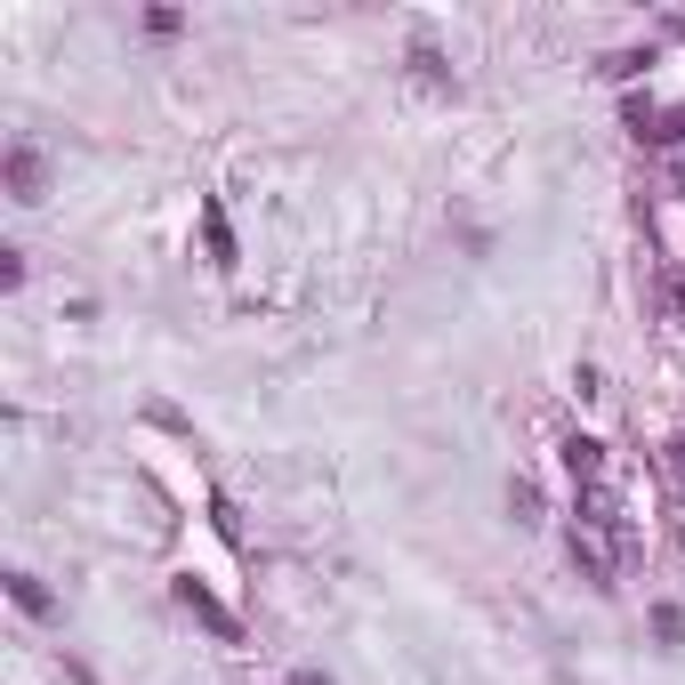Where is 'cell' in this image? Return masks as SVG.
Here are the masks:
<instances>
[{
	"instance_id": "8",
	"label": "cell",
	"mask_w": 685,
	"mask_h": 685,
	"mask_svg": "<svg viewBox=\"0 0 685 685\" xmlns=\"http://www.w3.org/2000/svg\"><path fill=\"white\" fill-rule=\"evenodd\" d=\"M508 508H517V525H532V517H540V492L525 485V476H517V485H508Z\"/></svg>"
},
{
	"instance_id": "5",
	"label": "cell",
	"mask_w": 685,
	"mask_h": 685,
	"mask_svg": "<svg viewBox=\"0 0 685 685\" xmlns=\"http://www.w3.org/2000/svg\"><path fill=\"white\" fill-rule=\"evenodd\" d=\"M9 597H17V613H32V622H49V589H41V580H32V573H9Z\"/></svg>"
},
{
	"instance_id": "9",
	"label": "cell",
	"mask_w": 685,
	"mask_h": 685,
	"mask_svg": "<svg viewBox=\"0 0 685 685\" xmlns=\"http://www.w3.org/2000/svg\"><path fill=\"white\" fill-rule=\"evenodd\" d=\"M411 65H420V81H452V74H443V57H436L428 41H420V49H411Z\"/></svg>"
},
{
	"instance_id": "2",
	"label": "cell",
	"mask_w": 685,
	"mask_h": 685,
	"mask_svg": "<svg viewBox=\"0 0 685 685\" xmlns=\"http://www.w3.org/2000/svg\"><path fill=\"white\" fill-rule=\"evenodd\" d=\"M613 532H597V525H573V565L597 580V589H613V548H605Z\"/></svg>"
},
{
	"instance_id": "4",
	"label": "cell",
	"mask_w": 685,
	"mask_h": 685,
	"mask_svg": "<svg viewBox=\"0 0 685 685\" xmlns=\"http://www.w3.org/2000/svg\"><path fill=\"white\" fill-rule=\"evenodd\" d=\"M41 186H49V162L32 154V146H9V194L17 202H41Z\"/></svg>"
},
{
	"instance_id": "6",
	"label": "cell",
	"mask_w": 685,
	"mask_h": 685,
	"mask_svg": "<svg viewBox=\"0 0 685 685\" xmlns=\"http://www.w3.org/2000/svg\"><path fill=\"white\" fill-rule=\"evenodd\" d=\"M202 234H211V258L226 266V258H234V234H226V211H218V202L202 211Z\"/></svg>"
},
{
	"instance_id": "7",
	"label": "cell",
	"mask_w": 685,
	"mask_h": 685,
	"mask_svg": "<svg viewBox=\"0 0 685 685\" xmlns=\"http://www.w3.org/2000/svg\"><path fill=\"white\" fill-rule=\"evenodd\" d=\"M654 637H662V645L685 637V605H654Z\"/></svg>"
},
{
	"instance_id": "3",
	"label": "cell",
	"mask_w": 685,
	"mask_h": 685,
	"mask_svg": "<svg viewBox=\"0 0 685 685\" xmlns=\"http://www.w3.org/2000/svg\"><path fill=\"white\" fill-rule=\"evenodd\" d=\"M565 468H573L580 492H597V485H605V443H597V436H565Z\"/></svg>"
},
{
	"instance_id": "1",
	"label": "cell",
	"mask_w": 685,
	"mask_h": 685,
	"mask_svg": "<svg viewBox=\"0 0 685 685\" xmlns=\"http://www.w3.org/2000/svg\"><path fill=\"white\" fill-rule=\"evenodd\" d=\"M178 605H186V613H194V622L211 629V637H226V645L243 637V629H234V613H226V605H218L211 589H202V580H178Z\"/></svg>"
},
{
	"instance_id": "11",
	"label": "cell",
	"mask_w": 685,
	"mask_h": 685,
	"mask_svg": "<svg viewBox=\"0 0 685 685\" xmlns=\"http://www.w3.org/2000/svg\"><path fill=\"white\" fill-rule=\"evenodd\" d=\"M291 685H323V677H315V669H306V677H291Z\"/></svg>"
},
{
	"instance_id": "10",
	"label": "cell",
	"mask_w": 685,
	"mask_h": 685,
	"mask_svg": "<svg viewBox=\"0 0 685 685\" xmlns=\"http://www.w3.org/2000/svg\"><path fill=\"white\" fill-rule=\"evenodd\" d=\"M669 306H677V331H685V283H677V291H669Z\"/></svg>"
}]
</instances>
